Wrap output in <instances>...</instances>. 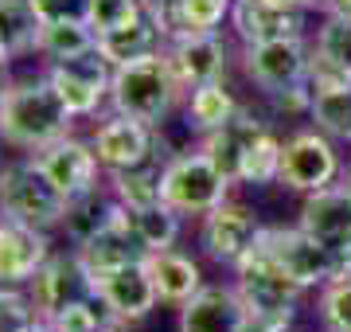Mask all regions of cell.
Here are the masks:
<instances>
[{
    "label": "cell",
    "mask_w": 351,
    "mask_h": 332,
    "mask_svg": "<svg viewBox=\"0 0 351 332\" xmlns=\"http://www.w3.org/2000/svg\"><path fill=\"white\" fill-rule=\"evenodd\" d=\"M145 12H149V0H82V16L94 27V36L113 32V27L129 24Z\"/></svg>",
    "instance_id": "obj_33"
},
{
    "label": "cell",
    "mask_w": 351,
    "mask_h": 332,
    "mask_svg": "<svg viewBox=\"0 0 351 332\" xmlns=\"http://www.w3.org/2000/svg\"><path fill=\"white\" fill-rule=\"evenodd\" d=\"M90 281H94V301L113 320H145L156 309V301H160L152 270H149V258L117 266V270H106V274H94Z\"/></svg>",
    "instance_id": "obj_7"
},
{
    "label": "cell",
    "mask_w": 351,
    "mask_h": 332,
    "mask_svg": "<svg viewBox=\"0 0 351 332\" xmlns=\"http://www.w3.org/2000/svg\"><path fill=\"white\" fill-rule=\"evenodd\" d=\"M66 207H71V200L47 180V172L36 165V156L0 168V215L51 230L63 227Z\"/></svg>",
    "instance_id": "obj_3"
},
{
    "label": "cell",
    "mask_w": 351,
    "mask_h": 332,
    "mask_svg": "<svg viewBox=\"0 0 351 332\" xmlns=\"http://www.w3.org/2000/svg\"><path fill=\"white\" fill-rule=\"evenodd\" d=\"M164 165L168 156H152L145 165H133V168H117L110 172V184H113V200L129 211L137 207H149V204H160V180H164Z\"/></svg>",
    "instance_id": "obj_25"
},
{
    "label": "cell",
    "mask_w": 351,
    "mask_h": 332,
    "mask_svg": "<svg viewBox=\"0 0 351 332\" xmlns=\"http://www.w3.org/2000/svg\"><path fill=\"white\" fill-rule=\"evenodd\" d=\"M101 332H121V329H113V324H110V329H106V324H101Z\"/></svg>",
    "instance_id": "obj_47"
},
{
    "label": "cell",
    "mask_w": 351,
    "mask_h": 332,
    "mask_svg": "<svg viewBox=\"0 0 351 332\" xmlns=\"http://www.w3.org/2000/svg\"><path fill=\"white\" fill-rule=\"evenodd\" d=\"M180 78H176L168 55L152 51L145 59H133L125 67H113V82H110V102L113 114H129L137 121L160 126L164 117L176 110L180 102Z\"/></svg>",
    "instance_id": "obj_2"
},
{
    "label": "cell",
    "mask_w": 351,
    "mask_h": 332,
    "mask_svg": "<svg viewBox=\"0 0 351 332\" xmlns=\"http://www.w3.org/2000/svg\"><path fill=\"white\" fill-rule=\"evenodd\" d=\"M75 114L66 110L59 98V90L51 86V78H36V82H16L4 94L0 106V137L12 149H27L39 153L43 145L66 137Z\"/></svg>",
    "instance_id": "obj_1"
},
{
    "label": "cell",
    "mask_w": 351,
    "mask_h": 332,
    "mask_svg": "<svg viewBox=\"0 0 351 332\" xmlns=\"http://www.w3.org/2000/svg\"><path fill=\"white\" fill-rule=\"evenodd\" d=\"M51 329L55 332H101V317H98V305L82 297V301H71L66 309H59L51 317Z\"/></svg>",
    "instance_id": "obj_37"
},
{
    "label": "cell",
    "mask_w": 351,
    "mask_h": 332,
    "mask_svg": "<svg viewBox=\"0 0 351 332\" xmlns=\"http://www.w3.org/2000/svg\"><path fill=\"white\" fill-rule=\"evenodd\" d=\"M281 153H285V141H277L269 129H265L262 137L250 145V153L242 161V176L239 184H254V188H265V184H274L281 180Z\"/></svg>",
    "instance_id": "obj_32"
},
{
    "label": "cell",
    "mask_w": 351,
    "mask_h": 332,
    "mask_svg": "<svg viewBox=\"0 0 351 332\" xmlns=\"http://www.w3.org/2000/svg\"><path fill=\"white\" fill-rule=\"evenodd\" d=\"M149 270H152V281H156V294L168 305H184L203 289V274L195 266V258L180 254V250L149 254Z\"/></svg>",
    "instance_id": "obj_24"
},
{
    "label": "cell",
    "mask_w": 351,
    "mask_h": 332,
    "mask_svg": "<svg viewBox=\"0 0 351 332\" xmlns=\"http://www.w3.org/2000/svg\"><path fill=\"white\" fill-rule=\"evenodd\" d=\"M94 153H98L101 168L106 172H117V168H133L145 165L156 156V126L149 121H137L129 114H113L110 121H101L98 133H94Z\"/></svg>",
    "instance_id": "obj_14"
},
{
    "label": "cell",
    "mask_w": 351,
    "mask_h": 332,
    "mask_svg": "<svg viewBox=\"0 0 351 332\" xmlns=\"http://www.w3.org/2000/svg\"><path fill=\"white\" fill-rule=\"evenodd\" d=\"M36 51L47 55L51 63L55 59H75V55L98 51V36L86 24V16H55V20H43Z\"/></svg>",
    "instance_id": "obj_26"
},
{
    "label": "cell",
    "mask_w": 351,
    "mask_h": 332,
    "mask_svg": "<svg viewBox=\"0 0 351 332\" xmlns=\"http://www.w3.org/2000/svg\"><path fill=\"white\" fill-rule=\"evenodd\" d=\"M27 285H32V305L43 320H51L71 301L94 297V281H90L86 266L78 262V254H51Z\"/></svg>",
    "instance_id": "obj_15"
},
{
    "label": "cell",
    "mask_w": 351,
    "mask_h": 332,
    "mask_svg": "<svg viewBox=\"0 0 351 332\" xmlns=\"http://www.w3.org/2000/svg\"><path fill=\"white\" fill-rule=\"evenodd\" d=\"M262 246L277 258V266L285 270L301 289L336 281V246L320 243L304 227H265Z\"/></svg>",
    "instance_id": "obj_6"
},
{
    "label": "cell",
    "mask_w": 351,
    "mask_h": 332,
    "mask_svg": "<svg viewBox=\"0 0 351 332\" xmlns=\"http://www.w3.org/2000/svg\"><path fill=\"white\" fill-rule=\"evenodd\" d=\"M12 55H8V47H4V39H0V63H8Z\"/></svg>",
    "instance_id": "obj_45"
},
{
    "label": "cell",
    "mask_w": 351,
    "mask_h": 332,
    "mask_svg": "<svg viewBox=\"0 0 351 332\" xmlns=\"http://www.w3.org/2000/svg\"><path fill=\"white\" fill-rule=\"evenodd\" d=\"M297 227H304L328 246L351 243V195L343 192V184H328V188H316L304 195Z\"/></svg>",
    "instance_id": "obj_21"
},
{
    "label": "cell",
    "mask_w": 351,
    "mask_h": 332,
    "mask_svg": "<svg viewBox=\"0 0 351 332\" xmlns=\"http://www.w3.org/2000/svg\"><path fill=\"white\" fill-rule=\"evenodd\" d=\"M343 192L351 195V168H348V172H343Z\"/></svg>",
    "instance_id": "obj_46"
},
{
    "label": "cell",
    "mask_w": 351,
    "mask_h": 332,
    "mask_svg": "<svg viewBox=\"0 0 351 332\" xmlns=\"http://www.w3.org/2000/svg\"><path fill=\"white\" fill-rule=\"evenodd\" d=\"M234 0H152L149 16L156 20L164 43L184 36H211L223 20H230Z\"/></svg>",
    "instance_id": "obj_17"
},
{
    "label": "cell",
    "mask_w": 351,
    "mask_h": 332,
    "mask_svg": "<svg viewBox=\"0 0 351 332\" xmlns=\"http://www.w3.org/2000/svg\"><path fill=\"white\" fill-rule=\"evenodd\" d=\"M113 207H117V200H106V195H101V188H98V192H90V195H82V200H71L66 219H63L71 243H75V246L86 243L98 227H106V223H110V215H113Z\"/></svg>",
    "instance_id": "obj_31"
},
{
    "label": "cell",
    "mask_w": 351,
    "mask_h": 332,
    "mask_svg": "<svg viewBox=\"0 0 351 332\" xmlns=\"http://www.w3.org/2000/svg\"><path fill=\"white\" fill-rule=\"evenodd\" d=\"M230 24L242 36V43L304 36V12H297V8H277V4H265V0H234Z\"/></svg>",
    "instance_id": "obj_22"
},
{
    "label": "cell",
    "mask_w": 351,
    "mask_h": 332,
    "mask_svg": "<svg viewBox=\"0 0 351 332\" xmlns=\"http://www.w3.org/2000/svg\"><path fill=\"white\" fill-rule=\"evenodd\" d=\"M262 223L254 215L250 207L242 204H219L215 211L203 215V230H199V243L203 250L223 262V266H239L242 258L250 254L258 239H262Z\"/></svg>",
    "instance_id": "obj_11"
},
{
    "label": "cell",
    "mask_w": 351,
    "mask_h": 332,
    "mask_svg": "<svg viewBox=\"0 0 351 332\" xmlns=\"http://www.w3.org/2000/svg\"><path fill=\"white\" fill-rule=\"evenodd\" d=\"M316 129H324L328 137L351 141V78L336 82V86L313 90V114Z\"/></svg>",
    "instance_id": "obj_30"
},
{
    "label": "cell",
    "mask_w": 351,
    "mask_h": 332,
    "mask_svg": "<svg viewBox=\"0 0 351 332\" xmlns=\"http://www.w3.org/2000/svg\"><path fill=\"white\" fill-rule=\"evenodd\" d=\"M265 121L262 117H254L250 110H239V114L230 117V121H223L219 129H211V133H203V153L215 161V168L223 172L230 184H239L242 176V161H246V153H250V145L265 133Z\"/></svg>",
    "instance_id": "obj_19"
},
{
    "label": "cell",
    "mask_w": 351,
    "mask_h": 332,
    "mask_svg": "<svg viewBox=\"0 0 351 332\" xmlns=\"http://www.w3.org/2000/svg\"><path fill=\"white\" fill-rule=\"evenodd\" d=\"M230 180L215 168V161L207 153H180L168 156L160 180V200L168 207H176L180 215H207L219 204H226Z\"/></svg>",
    "instance_id": "obj_4"
},
{
    "label": "cell",
    "mask_w": 351,
    "mask_h": 332,
    "mask_svg": "<svg viewBox=\"0 0 351 332\" xmlns=\"http://www.w3.org/2000/svg\"><path fill=\"white\" fill-rule=\"evenodd\" d=\"M234 278H239L234 285H239L246 309H254V313H274V317H289V320L297 317V301H301L304 289L277 266V258L262 246V239H258V246L234 266Z\"/></svg>",
    "instance_id": "obj_5"
},
{
    "label": "cell",
    "mask_w": 351,
    "mask_h": 332,
    "mask_svg": "<svg viewBox=\"0 0 351 332\" xmlns=\"http://www.w3.org/2000/svg\"><path fill=\"white\" fill-rule=\"evenodd\" d=\"M328 16H348L351 20V0H332V12Z\"/></svg>",
    "instance_id": "obj_41"
},
{
    "label": "cell",
    "mask_w": 351,
    "mask_h": 332,
    "mask_svg": "<svg viewBox=\"0 0 351 332\" xmlns=\"http://www.w3.org/2000/svg\"><path fill=\"white\" fill-rule=\"evenodd\" d=\"M289 332H293V329H289Z\"/></svg>",
    "instance_id": "obj_49"
},
{
    "label": "cell",
    "mask_w": 351,
    "mask_h": 332,
    "mask_svg": "<svg viewBox=\"0 0 351 332\" xmlns=\"http://www.w3.org/2000/svg\"><path fill=\"white\" fill-rule=\"evenodd\" d=\"M47 258V230L0 215V285H27Z\"/></svg>",
    "instance_id": "obj_16"
},
{
    "label": "cell",
    "mask_w": 351,
    "mask_h": 332,
    "mask_svg": "<svg viewBox=\"0 0 351 332\" xmlns=\"http://www.w3.org/2000/svg\"><path fill=\"white\" fill-rule=\"evenodd\" d=\"M246 317L239 285H203L180 305V332H239Z\"/></svg>",
    "instance_id": "obj_18"
},
{
    "label": "cell",
    "mask_w": 351,
    "mask_h": 332,
    "mask_svg": "<svg viewBox=\"0 0 351 332\" xmlns=\"http://www.w3.org/2000/svg\"><path fill=\"white\" fill-rule=\"evenodd\" d=\"M36 165L47 172V180L66 200H82V195L98 192V172H101L98 153H94V145L71 137V133L43 145L36 153Z\"/></svg>",
    "instance_id": "obj_10"
},
{
    "label": "cell",
    "mask_w": 351,
    "mask_h": 332,
    "mask_svg": "<svg viewBox=\"0 0 351 332\" xmlns=\"http://www.w3.org/2000/svg\"><path fill=\"white\" fill-rule=\"evenodd\" d=\"M339 176V156L332 149L324 129H304L293 133L285 141V153H281V184L293 192H316L328 188Z\"/></svg>",
    "instance_id": "obj_9"
},
{
    "label": "cell",
    "mask_w": 351,
    "mask_h": 332,
    "mask_svg": "<svg viewBox=\"0 0 351 332\" xmlns=\"http://www.w3.org/2000/svg\"><path fill=\"white\" fill-rule=\"evenodd\" d=\"M149 4H152V0H149Z\"/></svg>",
    "instance_id": "obj_48"
},
{
    "label": "cell",
    "mask_w": 351,
    "mask_h": 332,
    "mask_svg": "<svg viewBox=\"0 0 351 332\" xmlns=\"http://www.w3.org/2000/svg\"><path fill=\"white\" fill-rule=\"evenodd\" d=\"M324 63L339 67L343 75H351V20L348 16H328L324 27L316 32V51Z\"/></svg>",
    "instance_id": "obj_34"
},
{
    "label": "cell",
    "mask_w": 351,
    "mask_h": 332,
    "mask_svg": "<svg viewBox=\"0 0 351 332\" xmlns=\"http://www.w3.org/2000/svg\"><path fill=\"white\" fill-rule=\"evenodd\" d=\"M160 47H164V36H160V27H156V20H152L149 12L98 36V55L110 67H125V63H133V59H145V55L160 51Z\"/></svg>",
    "instance_id": "obj_23"
},
{
    "label": "cell",
    "mask_w": 351,
    "mask_h": 332,
    "mask_svg": "<svg viewBox=\"0 0 351 332\" xmlns=\"http://www.w3.org/2000/svg\"><path fill=\"white\" fill-rule=\"evenodd\" d=\"M36 8L43 20H55V16H82V0H36Z\"/></svg>",
    "instance_id": "obj_40"
},
{
    "label": "cell",
    "mask_w": 351,
    "mask_h": 332,
    "mask_svg": "<svg viewBox=\"0 0 351 332\" xmlns=\"http://www.w3.org/2000/svg\"><path fill=\"white\" fill-rule=\"evenodd\" d=\"M239 110L242 106L234 102V94L223 86V78H219V82H203V86L191 90L188 126H195L199 133H211V129H219L223 121H230Z\"/></svg>",
    "instance_id": "obj_28"
},
{
    "label": "cell",
    "mask_w": 351,
    "mask_h": 332,
    "mask_svg": "<svg viewBox=\"0 0 351 332\" xmlns=\"http://www.w3.org/2000/svg\"><path fill=\"white\" fill-rule=\"evenodd\" d=\"M320 320L328 332H351V278L328 281L320 294Z\"/></svg>",
    "instance_id": "obj_35"
},
{
    "label": "cell",
    "mask_w": 351,
    "mask_h": 332,
    "mask_svg": "<svg viewBox=\"0 0 351 332\" xmlns=\"http://www.w3.org/2000/svg\"><path fill=\"white\" fill-rule=\"evenodd\" d=\"M4 94H8V63H0V106H4Z\"/></svg>",
    "instance_id": "obj_42"
},
{
    "label": "cell",
    "mask_w": 351,
    "mask_h": 332,
    "mask_svg": "<svg viewBox=\"0 0 351 332\" xmlns=\"http://www.w3.org/2000/svg\"><path fill=\"white\" fill-rule=\"evenodd\" d=\"M39 32H43V16H39L36 0H0V39L8 55L36 51Z\"/></svg>",
    "instance_id": "obj_27"
},
{
    "label": "cell",
    "mask_w": 351,
    "mask_h": 332,
    "mask_svg": "<svg viewBox=\"0 0 351 332\" xmlns=\"http://www.w3.org/2000/svg\"><path fill=\"white\" fill-rule=\"evenodd\" d=\"M289 324H293L289 317H274V313H254V309H246L239 332H289Z\"/></svg>",
    "instance_id": "obj_39"
},
{
    "label": "cell",
    "mask_w": 351,
    "mask_h": 332,
    "mask_svg": "<svg viewBox=\"0 0 351 332\" xmlns=\"http://www.w3.org/2000/svg\"><path fill=\"white\" fill-rule=\"evenodd\" d=\"M308 63H313V55L304 47V36L246 43V75L265 94H277V90L293 86V82H304L308 78Z\"/></svg>",
    "instance_id": "obj_12"
},
{
    "label": "cell",
    "mask_w": 351,
    "mask_h": 332,
    "mask_svg": "<svg viewBox=\"0 0 351 332\" xmlns=\"http://www.w3.org/2000/svg\"><path fill=\"white\" fill-rule=\"evenodd\" d=\"M24 332H55V329H51V320H43V317H36V320H32V324H27V329Z\"/></svg>",
    "instance_id": "obj_43"
},
{
    "label": "cell",
    "mask_w": 351,
    "mask_h": 332,
    "mask_svg": "<svg viewBox=\"0 0 351 332\" xmlns=\"http://www.w3.org/2000/svg\"><path fill=\"white\" fill-rule=\"evenodd\" d=\"M133 219V230H137V239L145 243L149 254H160V250H172L176 239H180V211L160 204H149V207H137V211H129Z\"/></svg>",
    "instance_id": "obj_29"
},
{
    "label": "cell",
    "mask_w": 351,
    "mask_h": 332,
    "mask_svg": "<svg viewBox=\"0 0 351 332\" xmlns=\"http://www.w3.org/2000/svg\"><path fill=\"white\" fill-rule=\"evenodd\" d=\"M78 262L86 266V274H106V270H117V266H129V262H141V258H149L145 243L137 239V230H133V219H129V207H113V215L106 227H98L90 235L86 243L75 246Z\"/></svg>",
    "instance_id": "obj_13"
},
{
    "label": "cell",
    "mask_w": 351,
    "mask_h": 332,
    "mask_svg": "<svg viewBox=\"0 0 351 332\" xmlns=\"http://www.w3.org/2000/svg\"><path fill=\"white\" fill-rule=\"evenodd\" d=\"M265 98L274 102L277 114H285V117L313 114V86H308V78H304V82H293V86H285V90H277V94H265Z\"/></svg>",
    "instance_id": "obj_38"
},
{
    "label": "cell",
    "mask_w": 351,
    "mask_h": 332,
    "mask_svg": "<svg viewBox=\"0 0 351 332\" xmlns=\"http://www.w3.org/2000/svg\"><path fill=\"white\" fill-rule=\"evenodd\" d=\"M36 317V305L20 294V285H0V332H24Z\"/></svg>",
    "instance_id": "obj_36"
},
{
    "label": "cell",
    "mask_w": 351,
    "mask_h": 332,
    "mask_svg": "<svg viewBox=\"0 0 351 332\" xmlns=\"http://www.w3.org/2000/svg\"><path fill=\"white\" fill-rule=\"evenodd\" d=\"M304 8H320V12H332V0H304Z\"/></svg>",
    "instance_id": "obj_44"
},
{
    "label": "cell",
    "mask_w": 351,
    "mask_h": 332,
    "mask_svg": "<svg viewBox=\"0 0 351 332\" xmlns=\"http://www.w3.org/2000/svg\"><path fill=\"white\" fill-rule=\"evenodd\" d=\"M51 86L59 90V98L66 102V110L75 117L98 114V106L110 98V82H113V67L101 59L98 51L75 55V59H55L47 67Z\"/></svg>",
    "instance_id": "obj_8"
},
{
    "label": "cell",
    "mask_w": 351,
    "mask_h": 332,
    "mask_svg": "<svg viewBox=\"0 0 351 332\" xmlns=\"http://www.w3.org/2000/svg\"><path fill=\"white\" fill-rule=\"evenodd\" d=\"M164 55L172 63L180 86H203V82H219L226 71V43L219 36H184L164 43Z\"/></svg>",
    "instance_id": "obj_20"
}]
</instances>
